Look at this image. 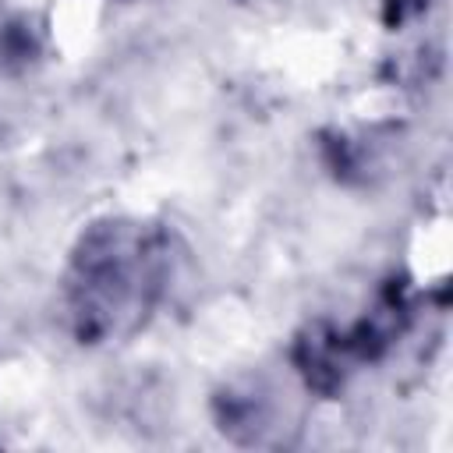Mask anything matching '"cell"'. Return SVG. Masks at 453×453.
Wrapping results in <instances>:
<instances>
[{"mask_svg": "<svg viewBox=\"0 0 453 453\" xmlns=\"http://www.w3.org/2000/svg\"><path fill=\"white\" fill-rule=\"evenodd\" d=\"M177 269V234L149 216L92 219L64 265L60 311L81 347L124 343L159 311Z\"/></svg>", "mask_w": 453, "mask_h": 453, "instance_id": "obj_1", "label": "cell"}, {"mask_svg": "<svg viewBox=\"0 0 453 453\" xmlns=\"http://www.w3.org/2000/svg\"><path fill=\"white\" fill-rule=\"evenodd\" d=\"M407 304L400 294H386L365 319H357L347 329H336L333 322H311L297 340H294V365L308 389L315 393H336L347 375L375 361L403 329Z\"/></svg>", "mask_w": 453, "mask_h": 453, "instance_id": "obj_2", "label": "cell"}, {"mask_svg": "<svg viewBox=\"0 0 453 453\" xmlns=\"http://www.w3.org/2000/svg\"><path fill=\"white\" fill-rule=\"evenodd\" d=\"M425 4H428V0H386V21H389V25H400V21H407L411 14H418Z\"/></svg>", "mask_w": 453, "mask_h": 453, "instance_id": "obj_3", "label": "cell"}]
</instances>
